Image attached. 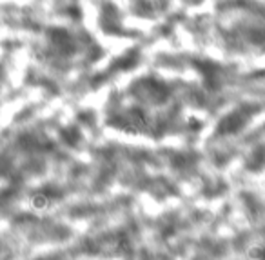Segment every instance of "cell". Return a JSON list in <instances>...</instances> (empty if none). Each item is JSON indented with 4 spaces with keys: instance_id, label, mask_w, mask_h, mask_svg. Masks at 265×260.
<instances>
[{
    "instance_id": "obj_1",
    "label": "cell",
    "mask_w": 265,
    "mask_h": 260,
    "mask_svg": "<svg viewBox=\"0 0 265 260\" xmlns=\"http://www.w3.org/2000/svg\"><path fill=\"white\" fill-rule=\"evenodd\" d=\"M242 124H244V119H242L240 115H231V117H227V119L220 124V131H224V133H232V131L240 129Z\"/></svg>"
},
{
    "instance_id": "obj_2",
    "label": "cell",
    "mask_w": 265,
    "mask_h": 260,
    "mask_svg": "<svg viewBox=\"0 0 265 260\" xmlns=\"http://www.w3.org/2000/svg\"><path fill=\"white\" fill-rule=\"evenodd\" d=\"M49 202H51V199H49L47 193H38L31 199V204H33L35 209H46L49 206Z\"/></svg>"
}]
</instances>
